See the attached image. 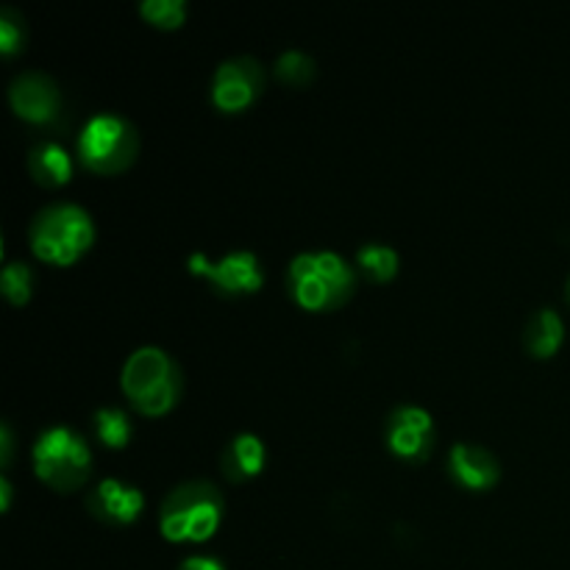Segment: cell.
<instances>
[{"label": "cell", "mask_w": 570, "mask_h": 570, "mask_svg": "<svg viewBox=\"0 0 570 570\" xmlns=\"http://www.w3.org/2000/svg\"><path fill=\"white\" fill-rule=\"evenodd\" d=\"M356 265L371 282H390L399 273V254L390 245H362L356 250Z\"/></svg>", "instance_id": "cell-16"}, {"label": "cell", "mask_w": 570, "mask_h": 570, "mask_svg": "<svg viewBox=\"0 0 570 570\" xmlns=\"http://www.w3.org/2000/svg\"><path fill=\"white\" fill-rule=\"evenodd\" d=\"M139 14L156 28H165V31H173V28H181L184 20H187V3L184 0H145L139 6Z\"/></svg>", "instance_id": "cell-19"}, {"label": "cell", "mask_w": 570, "mask_h": 570, "mask_svg": "<svg viewBox=\"0 0 570 570\" xmlns=\"http://www.w3.org/2000/svg\"><path fill=\"white\" fill-rule=\"evenodd\" d=\"M354 267L332 250L298 254L289 265V287L295 301L309 312L340 309L354 295Z\"/></svg>", "instance_id": "cell-2"}, {"label": "cell", "mask_w": 570, "mask_h": 570, "mask_svg": "<svg viewBox=\"0 0 570 570\" xmlns=\"http://www.w3.org/2000/svg\"><path fill=\"white\" fill-rule=\"evenodd\" d=\"M387 445L401 460H426L434 445L432 415L421 406H399L387 421Z\"/></svg>", "instance_id": "cell-10"}, {"label": "cell", "mask_w": 570, "mask_h": 570, "mask_svg": "<svg viewBox=\"0 0 570 570\" xmlns=\"http://www.w3.org/2000/svg\"><path fill=\"white\" fill-rule=\"evenodd\" d=\"M449 471L456 484L468 490H490L499 484L501 465L495 454H490L482 445L456 443L449 454Z\"/></svg>", "instance_id": "cell-12"}, {"label": "cell", "mask_w": 570, "mask_h": 570, "mask_svg": "<svg viewBox=\"0 0 570 570\" xmlns=\"http://www.w3.org/2000/svg\"><path fill=\"white\" fill-rule=\"evenodd\" d=\"M568 293H570V284H568Z\"/></svg>", "instance_id": "cell-25"}, {"label": "cell", "mask_w": 570, "mask_h": 570, "mask_svg": "<svg viewBox=\"0 0 570 570\" xmlns=\"http://www.w3.org/2000/svg\"><path fill=\"white\" fill-rule=\"evenodd\" d=\"M139 134L126 117L95 115L78 139V156L98 176H117L137 161Z\"/></svg>", "instance_id": "cell-6"}, {"label": "cell", "mask_w": 570, "mask_h": 570, "mask_svg": "<svg viewBox=\"0 0 570 570\" xmlns=\"http://www.w3.org/2000/svg\"><path fill=\"white\" fill-rule=\"evenodd\" d=\"M566 340V323L554 309H540L527 326V348L538 360H549Z\"/></svg>", "instance_id": "cell-15"}, {"label": "cell", "mask_w": 570, "mask_h": 570, "mask_svg": "<svg viewBox=\"0 0 570 570\" xmlns=\"http://www.w3.org/2000/svg\"><path fill=\"white\" fill-rule=\"evenodd\" d=\"M95 434L106 449H126L131 443V421L117 406H104L95 412Z\"/></svg>", "instance_id": "cell-17"}, {"label": "cell", "mask_w": 570, "mask_h": 570, "mask_svg": "<svg viewBox=\"0 0 570 570\" xmlns=\"http://www.w3.org/2000/svg\"><path fill=\"white\" fill-rule=\"evenodd\" d=\"M28 170L39 187H61L72 176L70 154L56 142H39L28 154Z\"/></svg>", "instance_id": "cell-14"}, {"label": "cell", "mask_w": 570, "mask_h": 570, "mask_svg": "<svg viewBox=\"0 0 570 570\" xmlns=\"http://www.w3.org/2000/svg\"><path fill=\"white\" fill-rule=\"evenodd\" d=\"M0 449H3V465H9V460H11V432H9V426H0Z\"/></svg>", "instance_id": "cell-23"}, {"label": "cell", "mask_w": 570, "mask_h": 570, "mask_svg": "<svg viewBox=\"0 0 570 570\" xmlns=\"http://www.w3.org/2000/svg\"><path fill=\"white\" fill-rule=\"evenodd\" d=\"M9 507H11V484H9V479H0V510L3 512H9Z\"/></svg>", "instance_id": "cell-24"}, {"label": "cell", "mask_w": 570, "mask_h": 570, "mask_svg": "<svg viewBox=\"0 0 570 570\" xmlns=\"http://www.w3.org/2000/svg\"><path fill=\"white\" fill-rule=\"evenodd\" d=\"M26 48V22L14 9L0 11V53L14 56Z\"/></svg>", "instance_id": "cell-21"}, {"label": "cell", "mask_w": 570, "mask_h": 570, "mask_svg": "<svg viewBox=\"0 0 570 570\" xmlns=\"http://www.w3.org/2000/svg\"><path fill=\"white\" fill-rule=\"evenodd\" d=\"M265 443H262L256 434H237L232 443L223 451V473H226L232 482H248V479L259 476L262 468H265Z\"/></svg>", "instance_id": "cell-13"}, {"label": "cell", "mask_w": 570, "mask_h": 570, "mask_svg": "<svg viewBox=\"0 0 570 570\" xmlns=\"http://www.w3.org/2000/svg\"><path fill=\"white\" fill-rule=\"evenodd\" d=\"M189 273L212 282L223 295H254L265 282L259 259L250 250H232L220 262H209L204 254H193Z\"/></svg>", "instance_id": "cell-7"}, {"label": "cell", "mask_w": 570, "mask_h": 570, "mask_svg": "<svg viewBox=\"0 0 570 570\" xmlns=\"http://www.w3.org/2000/svg\"><path fill=\"white\" fill-rule=\"evenodd\" d=\"M265 89V70L250 56L228 59L217 67L215 81H212V104L220 111H243L254 104Z\"/></svg>", "instance_id": "cell-8"}, {"label": "cell", "mask_w": 570, "mask_h": 570, "mask_svg": "<svg viewBox=\"0 0 570 570\" xmlns=\"http://www.w3.org/2000/svg\"><path fill=\"white\" fill-rule=\"evenodd\" d=\"M226 501L209 479L181 484L161 501L159 529L170 543H206L223 521Z\"/></svg>", "instance_id": "cell-1"}, {"label": "cell", "mask_w": 570, "mask_h": 570, "mask_svg": "<svg viewBox=\"0 0 570 570\" xmlns=\"http://www.w3.org/2000/svg\"><path fill=\"white\" fill-rule=\"evenodd\" d=\"M122 393L142 415H167L181 399V371L165 351L145 345L122 367Z\"/></svg>", "instance_id": "cell-3"}, {"label": "cell", "mask_w": 570, "mask_h": 570, "mask_svg": "<svg viewBox=\"0 0 570 570\" xmlns=\"http://www.w3.org/2000/svg\"><path fill=\"white\" fill-rule=\"evenodd\" d=\"M33 471L56 493H72L92 473V451L78 432L53 426L33 445Z\"/></svg>", "instance_id": "cell-5"}, {"label": "cell", "mask_w": 570, "mask_h": 570, "mask_svg": "<svg viewBox=\"0 0 570 570\" xmlns=\"http://www.w3.org/2000/svg\"><path fill=\"white\" fill-rule=\"evenodd\" d=\"M178 570H226L220 560H215V557H189V560H184Z\"/></svg>", "instance_id": "cell-22"}, {"label": "cell", "mask_w": 570, "mask_h": 570, "mask_svg": "<svg viewBox=\"0 0 570 570\" xmlns=\"http://www.w3.org/2000/svg\"><path fill=\"white\" fill-rule=\"evenodd\" d=\"M0 287H3V295L14 306H22L31 301L33 293V273L26 262H9L3 267V276H0Z\"/></svg>", "instance_id": "cell-20"}, {"label": "cell", "mask_w": 570, "mask_h": 570, "mask_svg": "<svg viewBox=\"0 0 570 570\" xmlns=\"http://www.w3.org/2000/svg\"><path fill=\"white\" fill-rule=\"evenodd\" d=\"M31 250L42 262L67 267L81 259L95 243L92 217L72 204H56L39 212L31 223Z\"/></svg>", "instance_id": "cell-4"}, {"label": "cell", "mask_w": 570, "mask_h": 570, "mask_svg": "<svg viewBox=\"0 0 570 570\" xmlns=\"http://www.w3.org/2000/svg\"><path fill=\"white\" fill-rule=\"evenodd\" d=\"M273 70H276L278 81L289 83V87H306L309 81H315V61L301 50H287L278 56Z\"/></svg>", "instance_id": "cell-18"}, {"label": "cell", "mask_w": 570, "mask_h": 570, "mask_svg": "<svg viewBox=\"0 0 570 570\" xmlns=\"http://www.w3.org/2000/svg\"><path fill=\"white\" fill-rule=\"evenodd\" d=\"M11 109L17 117L28 122H53L61 115L59 83L45 72H22L9 87Z\"/></svg>", "instance_id": "cell-9"}, {"label": "cell", "mask_w": 570, "mask_h": 570, "mask_svg": "<svg viewBox=\"0 0 570 570\" xmlns=\"http://www.w3.org/2000/svg\"><path fill=\"white\" fill-rule=\"evenodd\" d=\"M87 507L98 521L111 523V527H128L142 515L145 495L134 484L120 482V479H104L89 493Z\"/></svg>", "instance_id": "cell-11"}]
</instances>
